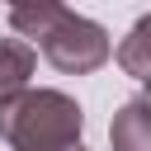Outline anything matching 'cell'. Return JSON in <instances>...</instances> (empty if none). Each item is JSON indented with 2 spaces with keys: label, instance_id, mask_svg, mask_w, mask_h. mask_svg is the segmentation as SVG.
<instances>
[{
  "label": "cell",
  "instance_id": "obj_2",
  "mask_svg": "<svg viewBox=\"0 0 151 151\" xmlns=\"http://www.w3.org/2000/svg\"><path fill=\"white\" fill-rule=\"evenodd\" d=\"M38 47H42V57L61 71V76H90V71H99L109 57H113V42H109V33L94 24V19H85V14H76V9H57V19H52V28L38 38Z\"/></svg>",
  "mask_w": 151,
  "mask_h": 151
},
{
  "label": "cell",
  "instance_id": "obj_3",
  "mask_svg": "<svg viewBox=\"0 0 151 151\" xmlns=\"http://www.w3.org/2000/svg\"><path fill=\"white\" fill-rule=\"evenodd\" d=\"M33 66H38L33 42H24V38H0V109L14 104L19 94H28Z\"/></svg>",
  "mask_w": 151,
  "mask_h": 151
},
{
  "label": "cell",
  "instance_id": "obj_7",
  "mask_svg": "<svg viewBox=\"0 0 151 151\" xmlns=\"http://www.w3.org/2000/svg\"><path fill=\"white\" fill-rule=\"evenodd\" d=\"M76 151H85V146H76Z\"/></svg>",
  "mask_w": 151,
  "mask_h": 151
},
{
  "label": "cell",
  "instance_id": "obj_1",
  "mask_svg": "<svg viewBox=\"0 0 151 151\" xmlns=\"http://www.w3.org/2000/svg\"><path fill=\"white\" fill-rule=\"evenodd\" d=\"M85 109L66 90H28L0 109V142L9 151H76Z\"/></svg>",
  "mask_w": 151,
  "mask_h": 151
},
{
  "label": "cell",
  "instance_id": "obj_6",
  "mask_svg": "<svg viewBox=\"0 0 151 151\" xmlns=\"http://www.w3.org/2000/svg\"><path fill=\"white\" fill-rule=\"evenodd\" d=\"M142 99H146V104H151V80H142Z\"/></svg>",
  "mask_w": 151,
  "mask_h": 151
},
{
  "label": "cell",
  "instance_id": "obj_4",
  "mask_svg": "<svg viewBox=\"0 0 151 151\" xmlns=\"http://www.w3.org/2000/svg\"><path fill=\"white\" fill-rule=\"evenodd\" d=\"M109 146L113 151H151V104L142 94L118 104V113L109 123Z\"/></svg>",
  "mask_w": 151,
  "mask_h": 151
},
{
  "label": "cell",
  "instance_id": "obj_5",
  "mask_svg": "<svg viewBox=\"0 0 151 151\" xmlns=\"http://www.w3.org/2000/svg\"><path fill=\"white\" fill-rule=\"evenodd\" d=\"M118 66L127 71V76H137V80H151V14H142L132 28H127V38L118 42Z\"/></svg>",
  "mask_w": 151,
  "mask_h": 151
}]
</instances>
